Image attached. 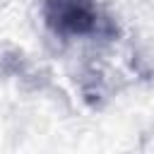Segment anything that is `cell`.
Here are the masks:
<instances>
[{
    "label": "cell",
    "instance_id": "obj_1",
    "mask_svg": "<svg viewBox=\"0 0 154 154\" xmlns=\"http://www.w3.org/2000/svg\"><path fill=\"white\" fill-rule=\"evenodd\" d=\"M43 19L60 36H87L96 29L99 10L94 0H46Z\"/></svg>",
    "mask_w": 154,
    "mask_h": 154
}]
</instances>
